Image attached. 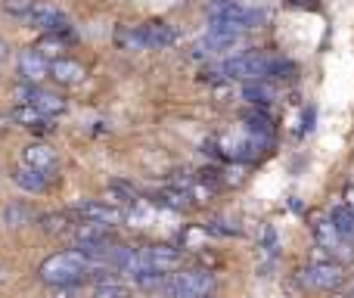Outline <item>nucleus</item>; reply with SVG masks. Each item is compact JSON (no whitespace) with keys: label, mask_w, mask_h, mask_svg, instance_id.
<instances>
[{"label":"nucleus","mask_w":354,"mask_h":298,"mask_svg":"<svg viewBox=\"0 0 354 298\" xmlns=\"http://www.w3.org/2000/svg\"><path fill=\"white\" fill-rule=\"evenodd\" d=\"M91 258L84 255L81 249H72V252H59V255H50L47 261L41 264V280L47 286H75L81 283L87 274H91Z\"/></svg>","instance_id":"f257e3e1"},{"label":"nucleus","mask_w":354,"mask_h":298,"mask_svg":"<svg viewBox=\"0 0 354 298\" xmlns=\"http://www.w3.org/2000/svg\"><path fill=\"white\" fill-rule=\"evenodd\" d=\"M270 56L264 53H243V56H233L221 66L224 78H239V81H261L270 75Z\"/></svg>","instance_id":"f03ea898"},{"label":"nucleus","mask_w":354,"mask_h":298,"mask_svg":"<svg viewBox=\"0 0 354 298\" xmlns=\"http://www.w3.org/2000/svg\"><path fill=\"white\" fill-rule=\"evenodd\" d=\"M214 289V277L208 270H180L168 280L171 298H205Z\"/></svg>","instance_id":"7ed1b4c3"},{"label":"nucleus","mask_w":354,"mask_h":298,"mask_svg":"<svg viewBox=\"0 0 354 298\" xmlns=\"http://www.w3.org/2000/svg\"><path fill=\"white\" fill-rule=\"evenodd\" d=\"M212 19H218V22H233V25H239V28H258V25L264 22V12L236 3V0H214Z\"/></svg>","instance_id":"20e7f679"},{"label":"nucleus","mask_w":354,"mask_h":298,"mask_svg":"<svg viewBox=\"0 0 354 298\" xmlns=\"http://www.w3.org/2000/svg\"><path fill=\"white\" fill-rule=\"evenodd\" d=\"M345 268L336 261V258H324V261H314L311 268L301 274V280L314 289H339L345 283Z\"/></svg>","instance_id":"39448f33"},{"label":"nucleus","mask_w":354,"mask_h":298,"mask_svg":"<svg viewBox=\"0 0 354 298\" xmlns=\"http://www.w3.org/2000/svg\"><path fill=\"white\" fill-rule=\"evenodd\" d=\"M19 93H22L25 103L37 106V109H41L44 115H50V118L66 112V100H62L59 93H53V91H44V87H37V84H25Z\"/></svg>","instance_id":"423d86ee"},{"label":"nucleus","mask_w":354,"mask_h":298,"mask_svg":"<svg viewBox=\"0 0 354 298\" xmlns=\"http://www.w3.org/2000/svg\"><path fill=\"white\" fill-rule=\"evenodd\" d=\"M78 218L93 221V224H106V227H118L124 221V212L112 202H81L78 205Z\"/></svg>","instance_id":"0eeeda50"},{"label":"nucleus","mask_w":354,"mask_h":298,"mask_svg":"<svg viewBox=\"0 0 354 298\" xmlns=\"http://www.w3.org/2000/svg\"><path fill=\"white\" fill-rule=\"evenodd\" d=\"M314 236H317V243L324 245L330 255H348V243H351V239L342 236V230L333 224V218L314 221Z\"/></svg>","instance_id":"6e6552de"},{"label":"nucleus","mask_w":354,"mask_h":298,"mask_svg":"<svg viewBox=\"0 0 354 298\" xmlns=\"http://www.w3.org/2000/svg\"><path fill=\"white\" fill-rule=\"evenodd\" d=\"M75 243H78V249H109V245H115L112 243V227L93 224V221L75 227Z\"/></svg>","instance_id":"1a4fd4ad"},{"label":"nucleus","mask_w":354,"mask_h":298,"mask_svg":"<svg viewBox=\"0 0 354 298\" xmlns=\"http://www.w3.org/2000/svg\"><path fill=\"white\" fill-rule=\"evenodd\" d=\"M19 78H22V84H41L44 78H50L47 56L41 50H25L19 59Z\"/></svg>","instance_id":"9d476101"},{"label":"nucleus","mask_w":354,"mask_h":298,"mask_svg":"<svg viewBox=\"0 0 354 298\" xmlns=\"http://www.w3.org/2000/svg\"><path fill=\"white\" fill-rule=\"evenodd\" d=\"M28 19L31 25H35V28H41V31H59V28H66V12L62 10H56L53 3H31V10H28Z\"/></svg>","instance_id":"9b49d317"},{"label":"nucleus","mask_w":354,"mask_h":298,"mask_svg":"<svg viewBox=\"0 0 354 298\" xmlns=\"http://www.w3.org/2000/svg\"><path fill=\"white\" fill-rule=\"evenodd\" d=\"M140 31V41L147 50H165V47H174L177 44V31L165 22H147V25H137Z\"/></svg>","instance_id":"f8f14e48"},{"label":"nucleus","mask_w":354,"mask_h":298,"mask_svg":"<svg viewBox=\"0 0 354 298\" xmlns=\"http://www.w3.org/2000/svg\"><path fill=\"white\" fill-rule=\"evenodd\" d=\"M50 78L56 81V84H62V87H78L81 81L87 78V72H84V66L81 62H75V59H53L50 62Z\"/></svg>","instance_id":"ddd939ff"},{"label":"nucleus","mask_w":354,"mask_h":298,"mask_svg":"<svg viewBox=\"0 0 354 298\" xmlns=\"http://www.w3.org/2000/svg\"><path fill=\"white\" fill-rule=\"evenodd\" d=\"M245 28H239V25L233 22H218V19H212V28H208V47L214 50H227L233 47V44H239V37H243Z\"/></svg>","instance_id":"4468645a"},{"label":"nucleus","mask_w":354,"mask_h":298,"mask_svg":"<svg viewBox=\"0 0 354 298\" xmlns=\"http://www.w3.org/2000/svg\"><path fill=\"white\" fill-rule=\"evenodd\" d=\"M147 261H149V270L171 274V270L180 268V252L174 245H153V249H147Z\"/></svg>","instance_id":"2eb2a0df"},{"label":"nucleus","mask_w":354,"mask_h":298,"mask_svg":"<svg viewBox=\"0 0 354 298\" xmlns=\"http://www.w3.org/2000/svg\"><path fill=\"white\" fill-rule=\"evenodd\" d=\"M22 165H31V168L41 171H56V149L47 147V143H31L22 152Z\"/></svg>","instance_id":"dca6fc26"},{"label":"nucleus","mask_w":354,"mask_h":298,"mask_svg":"<svg viewBox=\"0 0 354 298\" xmlns=\"http://www.w3.org/2000/svg\"><path fill=\"white\" fill-rule=\"evenodd\" d=\"M12 122H19L22 128H31V131H50L53 124H50V115H44L37 106L31 103H22L12 109Z\"/></svg>","instance_id":"f3484780"},{"label":"nucleus","mask_w":354,"mask_h":298,"mask_svg":"<svg viewBox=\"0 0 354 298\" xmlns=\"http://www.w3.org/2000/svg\"><path fill=\"white\" fill-rule=\"evenodd\" d=\"M243 97L249 100L252 106H270V103L277 100V91L268 84V78H261V81H245Z\"/></svg>","instance_id":"a211bd4d"},{"label":"nucleus","mask_w":354,"mask_h":298,"mask_svg":"<svg viewBox=\"0 0 354 298\" xmlns=\"http://www.w3.org/2000/svg\"><path fill=\"white\" fill-rule=\"evenodd\" d=\"M12 180H16L22 189H28V193H41V189L47 187V171L31 168V165H22V168L12 174Z\"/></svg>","instance_id":"6ab92c4d"},{"label":"nucleus","mask_w":354,"mask_h":298,"mask_svg":"<svg viewBox=\"0 0 354 298\" xmlns=\"http://www.w3.org/2000/svg\"><path fill=\"white\" fill-rule=\"evenodd\" d=\"M243 122H245V131H249L252 137H258V140H264V143H268L270 134H274L270 115H264V112H245Z\"/></svg>","instance_id":"aec40b11"},{"label":"nucleus","mask_w":354,"mask_h":298,"mask_svg":"<svg viewBox=\"0 0 354 298\" xmlns=\"http://www.w3.org/2000/svg\"><path fill=\"white\" fill-rule=\"evenodd\" d=\"M330 218H333V224L342 230L345 239H354V208L351 205H336L330 212Z\"/></svg>","instance_id":"412c9836"},{"label":"nucleus","mask_w":354,"mask_h":298,"mask_svg":"<svg viewBox=\"0 0 354 298\" xmlns=\"http://www.w3.org/2000/svg\"><path fill=\"white\" fill-rule=\"evenodd\" d=\"M44 233H50V236H62V233H75L72 227V214H47V218L41 221Z\"/></svg>","instance_id":"4be33fe9"},{"label":"nucleus","mask_w":354,"mask_h":298,"mask_svg":"<svg viewBox=\"0 0 354 298\" xmlns=\"http://www.w3.org/2000/svg\"><path fill=\"white\" fill-rule=\"evenodd\" d=\"M31 218H35V212H31L28 205H22V202H12V205H6V212H3L6 227H25Z\"/></svg>","instance_id":"5701e85b"},{"label":"nucleus","mask_w":354,"mask_h":298,"mask_svg":"<svg viewBox=\"0 0 354 298\" xmlns=\"http://www.w3.org/2000/svg\"><path fill=\"white\" fill-rule=\"evenodd\" d=\"M115 44L122 50H147L140 41V31H137V25L131 28V25H118L115 28Z\"/></svg>","instance_id":"b1692460"},{"label":"nucleus","mask_w":354,"mask_h":298,"mask_svg":"<svg viewBox=\"0 0 354 298\" xmlns=\"http://www.w3.org/2000/svg\"><path fill=\"white\" fill-rule=\"evenodd\" d=\"M109 196H112V202H118V205H137V196H134V189L128 187V183H122V180H115V183H109Z\"/></svg>","instance_id":"393cba45"},{"label":"nucleus","mask_w":354,"mask_h":298,"mask_svg":"<svg viewBox=\"0 0 354 298\" xmlns=\"http://www.w3.org/2000/svg\"><path fill=\"white\" fill-rule=\"evenodd\" d=\"M93 298H131V292L118 280H112V283H100V286L93 289Z\"/></svg>","instance_id":"a878e982"},{"label":"nucleus","mask_w":354,"mask_h":298,"mask_svg":"<svg viewBox=\"0 0 354 298\" xmlns=\"http://www.w3.org/2000/svg\"><path fill=\"white\" fill-rule=\"evenodd\" d=\"M292 75H295L292 62H286V59H274V62H270V75H268V78H292Z\"/></svg>","instance_id":"bb28decb"},{"label":"nucleus","mask_w":354,"mask_h":298,"mask_svg":"<svg viewBox=\"0 0 354 298\" xmlns=\"http://www.w3.org/2000/svg\"><path fill=\"white\" fill-rule=\"evenodd\" d=\"M212 93H214V100H218V103H230V100H233V84H230V81H214Z\"/></svg>","instance_id":"cd10ccee"},{"label":"nucleus","mask_w":354,"mask_h":298,"mask_svg":"<svg viewBox=\"0 0 354 298\" xmlns=\"http://www.w3.org/2000/svg\"><path fill=\"white\" fill-rule=\"evenodd\" d=\"M53 298H81L78 295V283H75V286H56V295Z\"/></svg>","instance_id":"c85d7f7f"},{"label":"nucleus","mask_w":354,"mask_h":298,"mask_svg":"<svg viewBox=\"0 0 354 298\" xmlns=\"http://www.w3.org/2000/svg\"><path fill=\"white\" fill-rule=\"evenodd\" d=\"M6 59H10V44L0 37V62H6Z\"/></svg>","instance_id":"c756f323"},{"label":"nucleus","mask_w":354,"mask_h":298,"mask_svg":"<svg viewBox=\"0 0 354 298\" xmlns=\"http://www.w3.org/2000/svg\"><path fill=\"white\" fill-rule=\"evenodd\" d=\"M345 205L354 208V183H351V187H345Z\"/></svg>","instance_id":"7c9ffc66"}]
</instances>
